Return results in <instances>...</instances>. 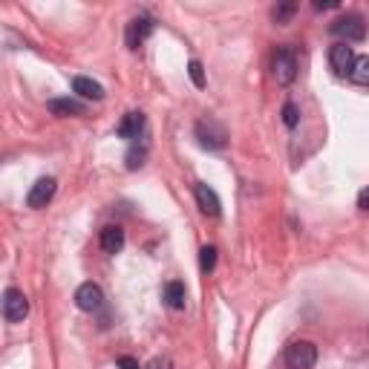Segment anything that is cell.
<instances>
[{
    "mask_svg": "<svg viewBox=\"0 0 369 369\" xmlns=\"http://www.w3.org/2000/svg\"><path fill=\"white\" fill-rule=\"evenodd\" d=\"M271 70H275V78L280 87H288L297 78V55L292 46H280L275 52V61H271Z\"/></svg>",
    "mask_w": 369,
    "mask_h": 369,
    "instance_id": "1",
    "label": "cell"
},
{
    "mask_svg": "<svg viewBox=\"0 0 369 369\" xmlns=\"http://www.w3.org/2000/svg\"><path fill=\"white\" fill-rule=\"evenodd\" d=\"M317 363V346L312 341H295L286 346V366L288 369H312Z\"/></svg>",
    "mask_w": 369,
    "mask_h": 369,
    "instance_id": "2",
    "label": "cell"
},
{
    "mask_svg": "<svg viewBox=\"0 0 369 369\" xmlns=\"http://www.w3.org/2000/svg\"><path fill=\"white\" fill-rule=\"evenodd\" d=\"M332 35H338L341 43H358L366 38V21L361 14H343L332 23Z\"/></svg>",
    "mask_w": 369,
    "mask_h": 369,
    "instance_id": "3",
    "label": "cell"
},
{
    "mask_svg": "<svg viewBox=\"0 0 369 369\" xmlns=\"http://www.w3.org/2000/svg\"><path fill=\"white\" fill-rule=\"evenodd\" d=\"M29 315V300L21 288H6L3 292V317L6 323H23V317Z\"/></svg>",
    "mask_w": 369,
    "mask_h": 369,
    "instance_id": "4",
    "label": "cell"
},
{
    "mask_svg": "<svg viewBox=\"0 0 369 369\" xmlns=\"http://www.w3.org/2000/svg\"><path fill=\"white\" fill-rule=\"evenodd\" d=\"M355 52H352L349 43H332L329 46V67L335 70V75H352V67H355Z\"/></svg>",
    "mask_w": 369,
    "mask_h": 369,
    "instance_id": "5",
    "label": "cell"
},
{
    "mask_svg": "<svg viewBox=\"0 0 369 369\" xmlns=\"http://www.w3.org/2000/svg\"><path fill=\"white\" fill-rule=\"evenodd\" d=\"M75 306L81 312H99L104 306V292L99 283H81L75 292Z\"/></svg>",
    "mask_w": 369,
    "mask_h": 369,
    "instance_id": "6",
    "label": "cell"
},
{
    "mask_svg": "<svg viewBox=\"0 0 369 369\" xmlns=\"http://www.w3.org/2000/svg\"><path fill=\"white\" fill-rule=\"evenodd\" d=\"M55 188H58V182L52 179V176H43V179H38L35 185L29 188V194H26V205L29 208H46L52 202V197H55Z\"/></svg>",
    "mask_w": 369,
    "mask_h": 369,
    "instance_id": "7",
    "label": "cell"
},
{
    "mask_svg": "<svg viewBox=\"0 0 369 369\" xmlns=\"http://www.w3.org/2000/svg\"><path fill=\"white\" fill-rule=\"evenodd\" d=\"M153 29H156V23H153L150 14H139V18H133L130 23H127V46H130V50H139V46L153 35Z\"/></svg>",
    "mask_w": 369,
    "mask_h": 369,
    "instance_id": "8",
    "label": "cell"
},
{
    "mask_svg": "<svg viewBox=\"0 0 369 369\" xmlns=\"http://www.w3.org/2000/svg\"><path fill=\"white\" fill-rule=\"evenodd\" d=\"M197 139H199V144L202 148H208V150H219V148H226V130L217 124V121H199L197 124Z\"/></svg>",
    "mask_w": 369,
    "mask_h": 369,
    "instance_id": "9",
    "label": "cell"
},
{
    "mask_svg": "<svg viewBox=\"0 0 369 369\" xmlns=\"http://www.w3.org/2000/svg\"><path fill=\"white\" fill-rule=\"evenodd\" d=\"M197 202H199V211L208 214V217H219V211H222V202L217 197V190L211 185H205V182L197 185Z\"/></svg>",
    "mask_w": 369,
    "mask_h": 369,
    "instance_id": "10",
    "label": "cell"
},
{
    "mask_svg": "<svg viewBox=\"0 0 369 369\" xmlns=\"http://www.w3.org/2000/svg\"><path fill=\"white\" fill-rule=\"evenodd\" d=\"M99 243L104 254H119L124 248V228L121 226H104L99 234Z\"/></svg>",
    "mask_w": 369,
    "mask_h": 369,
    "instance_id": "11",
    "label": "cell"
},
{
    "mask_svg": "<svg viewBox=\"0 0 369 369\" xmlns=\"http://www.w3.org/2000/svg\"><path fill=\"white\" fill-rule=\"evenodd\" d=\"M116 133H119V139H130V141L141 139V133H144V113H127L121 119V124L116 127Z\"/></svg>",
    "mask_w": 369,
    "mask_h": 369,
    "instance_id": "12",
    "label": "cell"
},
{
    "mask_svg": "<svg viewBox=\"0 0 369 369\" xmlns=\"http://www.w3.org/2000/svg\"><path fill=\"white\" fill-rule=\"evenodd\" d=\"M185 297H188L185 283H179V280H170V283L162 288V300H165V306H168V309H173V312H182V309H185Z\"/></svg>",
    "mask_w": 369,
    "mask_h": 369,
    "instance_id": "13",
    "label": "cell"
},
{
    "mask_svg": "<svg viewBox=\"0 0 369 369\" xmlns=\"http://www.w3.org/2000/svg\"><path fill=\"white\" fill-rule=\"evenodd\" d=\"M72 90L81 95V99H90V101H101L104 99V87L99 81H92L87 75H75L72 78Z\"/></svg>",
    "mask_w": 369,
    "mask_h": 369,
    "instance_id": "14",
    "label": "cell"
},
{
    "mask_svg": "<svg viewBox=\"0 0 369 369\" xmlns=\"http://www.w3.org/2000/svg\"><path fill=\"white\" fill-rule=\"evenodd\" d=\"M46 107H50L52 116H84L87 113V107L75 99H52Z\"/></svg>",
    "mask_w": 369,
    "mask_h": 369,
    "instance_id": "15",
    "label": "cell"
},
{
    "mask_svg": "<svg viewBox=\"0 0 369 369\" xmlns=\"http://www.w3.org/2000/svg\"><path fill=\"white\" fill-rule=\"evenodd\" d=\"M144 159H148V144H139V141H133V148L130 150H127V159H124V162H127V170H139L141 165H144Z\"/></svg>",
    "mask_w": 369,
    "mask_h": 369,
    "instance_id": "16",
    "label": "cell"
},
{
    "mask_svg": "<svg viewBox=\"0 0 369 369\" xmlns=\"http://www.w3.org/2000/svg\"><path fill=\"white\" fill-rule=\"evenodd\" d=\"M349 78L358 87H369V55H363V58L355 61V67H352V75Z\"/></svg>",
    "mask_w": 369,
    "mask_h": 369,
    "instance_id": "17",
    "label": "cell"
},
{
    "mask_svg": "<svg viewBox=\"0 0 369 369\" xmlns=\"http://www.w3.org/2000/svg\"><path fill=\"white\" fill-rule=\"evenodd\" d=\"M295 12H297V3H292V0H288V3H277L275 9H271V21L275 23H288L295 18Z\"/></svg>",
    "mask_w": 369,
    "mask_h": 369,
    "instance_id": "18",
    "label": "cell"
},
{
    "mask_svg": "<svg viewBox=\"0 0 369 369\" xmlns=\"http://www.w3.org/2000/svg\"><path fill=\"white\" fill-rule=\"evenodd\" d=\"M199 268L205 271V275H211V271L217 268V248L214 246H205L199 251Z\"/></svg>",
    "mask_w": 369,
    "mask_h": 369,
    "instance_id": "19",
    "label": "cell"
},
{
    "mask_svg": "<svg viewBox=\"0 0 369 369\" xmlns=\"http://www.w3.org/2000/svg\"><path fill=\"white\" fill-rule=\"evenodd\" d=\"M188 75H190V81H194V87H205L208 81H205V70H202V63L199 61H190L188 63Z\"/></svg>",
    "mask_w": 369,
    "mask_h": 369,
    "instance_id": "20",
    "label": "cell"
},
{
    "mask_svg": "<svg viewBox=\"0 0 369 369\" xmlns=\"http://www.w3.org/2000/svg\"><path fill=\"white\" fill-rule=\"evenodd\" d=\"M283 121H286V127H292V130H295L297 121H300V113H297V107H295L292 101L283 107Z\"/></svg>",
    "mask_w": 369,
    "mask_h": 369,
    "instance_id": "21",
    "label": "cell"
},
{
    "mask_svg": "<svg viewBox=\"0 0 369 369\" xmlns=\"http://www.w3.org/2000/svg\"><path fill=\"white\" fill-rule=\"evenodd\" d=\"M144 369H173V361L170 358H153Z\"/></svg>",
    "mask_w": 369,
    "mask_h": 369,
    "instance_id": "22",
    "label": "cell"
},
{
    "mask_svg": "<svg viewBox=\"0 0 369 369\" xmlns=\"http://www.w3.org/2000/svg\"><path fill=\"white\" fill-rule=\"evenodd\" d=\"M119 369H141V366H139V361H136V358L121 355V358H119Z\"/></svg>",
    "mask_w": 369,
    "mask_h": 369,
    "instance_id": "23",
    "label": "cell"
},
{
    "mask_svg": "<svg viewBox=\"0 0 369 369\" xmlns=\"http://www.w3.org/2000/svg\"><path fill=\"white\" fill-rule=\"evenodd\" d=\"M358 208H361V211H369V188H363L358 194Z\"/></svg>",
    "mask_w": 369,
    "mask_h": 369,
    "instance_id": "24",
    "label": "cell"
},
{
    "mask_svg": "<svg viewBox=\"0 0 369 369\" xmlns=\"http://www.w3.org/2000/svg\"><path fill=\"white\" fill-rule=\"evenodd\" d=\"M335 6H338L335 0H329V3H323V0H317V3H315V9H335Z\"/></svg>",
    "mask_w": 369,
    "mask_h": 369,
    "instance_id": "25",
    "label": "cell"
}]
</instances>
